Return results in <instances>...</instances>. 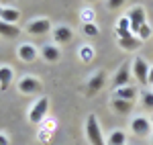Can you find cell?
Listing matches in <instances>:
<instances>
[{"instance_id": "obj_1", "label": "cell", "mask_w": 153, "mask_h": 145, "mask_svg": "<svg viewBox=\"0 0 153 145\" xmlns=\"http://www.w3.org/2000/svg\"><path fill=\"white\" fill-rule=\"evenodd\" d=\"M86 137L92 145H106L104 137H102V131H100V125H98V119L96 115H90L88 121H86Z\"/></svg>"}, {"instance_id": "obj_2", "label": "cell", "mask_w": 153, "mask_h": 145, "mask_svg": "<svg viewBox=\"0 0 153 145\" xmlns=\"http://www.w3.org/2000/svg\"><path fill=\"white\" fill-rule=\"evenodd\" d=\"M127 19H129V25H131V33L137 37V31L141 29V25L147 23V14H145V8L143 6H133L127 14Z\"/></svg>"}, {"instance_id": "obj_3", "label": "cell", "mask_w": 153, "mask_h": 145, "mask_svg": "<svg viewBox=\"0 0 153 145\" xmlns=\"http://www.w3.org/2000/svg\"><path fill=\"white\" fill-rule=\"evenodd\" d=\"M47 110H49V100L45 96H41L35 104H33V109L29 110V121L33 123V125H39V123L45 119Z\"/></svg>"}, {"instance_id": "obj_4", "label": "cell", "mask_w": 153, "mask_h": 145, "mask_svg": "<svg viewBox=\"0 0 153 145\" xmlns=\"http://www.w3.org/2000/svg\"><path fill=\"white\" fill-rule=\"evenodd\" d=\"M133 74H135V78H137V82L143 86H147V78H149V65H147V61L143 59V57H137V59H133Z\"/></svg>"}, {"instance_id": "obj_5", "label": "cell", "mask_w": 153, "mask_h": 145, "mask_svg": "<svg viewBox=\"0 0 153 145\" xmlns=\"http://www.w3.org/2000/svg\"><path fill=\"white\" fill-rule=\"evenodd\" d=\"M41 88H43L41 82L37 78H33V76H25L23 80L19 82V92L21 94H39Z\"/></svg>"}, {"instance_id": "obj_6", "label": "cell", "mask_w": 153, "mask_h": 145, "mask_svg": "<svg viewBox=\"0 0 153 145\" xmlns=\"http://www.w3.org/2000/svg\"><path fill=\"white\" fill-rule=\"evenodd\" d=\"M104 82H106V74L104 72H96L94 76L88 80V88H86L88 96H96V94L104 88Z\"/></svg>"}, {"instance_id": "obj_7", "label": "cell", "mask_w": 153, "mask_h": 145, "mask_svg": "<svg viewBox=\"0 0 153 145\" xmlns=\"http://www.w3.org/2000/svg\"><path fill=\"white\" fill-rule=\"evenodd\" d=\"M131 131L135 135H139V137H145V135L151 133V123L147 121L145 117H137V119L131 121Z\"/></svg>"}, {"instance_id": "obj_8", "label": "cell", "mask_w": 153, "mask_h": 145, "mask_svg": "<svg viewBox=\"0 0 153 145\" xmlns=\"http://www.w3.org/2000/svg\"><path fill=\"white\" fill-rule=\"evenodd\" d=\"M27 31L31 35H45L51 31V23H49V19H37V21L27 25Z\"/></svg>"}, {"instance_id": "obj_9", "label": "cell", "mask_w": 153, "mask_h": 145, "mask_svg": "<svg viewBox=\"0 0 153 145\" xmlns=\"http://www.w3.org/2000/svg\"><path fill=\"white\" fill-rule=\"evenodd\" d=\"M51 33H53V39H55L57 43H70L71 39H74V31H71L70 27H65V25L55 27Z\"/></svg>"}, {"instance_id": "obj_10", "label": "cell", "mask_w": 153, "mask_h": 145, "mask_svg": "<svg viewBox=\"0 0 153 145\" xmlns=\"http://www.w3.org/2000/svg\"><path fill=\"white\" fill-rule=\"evenodd\" d=\"M129 82H131L129 65H123V68L117 72L114 80H112V84H114V88H125V86H129Z\"/></svg>"}, {"instance_id": "obj_11", "label": "cell", "mask_w": 153, "mask_h": 145, "mask_svg": "<svg viewBox=\"0 0 153 145\" xmlns=\"http://www.w3.org/2000/svg\"><path fill=\"white\" fill-rule=\"evenodd\" d=\"M19 57L23 61H27V63H31L37 57V49L31 43H23V45H19Z\"/></svg>"}, {"instance_id": "obj_12", "label": "cell", "mask_w": 153, "mask_h": 145, "mask_svg": "<svg viewBox=\"0 0 153 145\" xmlns=\"http://www.w3.org/2000/svg\"><path fill=\"white\" fill-rule=\"evenodd\" d=\"M114 98H120V100H129V102H133V100L137 98V88H133V86L117 88V90H114Z\"/></svg>"}, {"instance_id": "obj_13", "label": "cell", "mask_w": 153, "mask_h": 145, "mask_svg": "<svg viewBox=\"0 0 153 145\" xmlns=\"http://www.w3.org/2000/svg\"><path fill=\"white\" fill-rule=\"evenodd\" d=\"M118 47L125 49V51H135V49L141 47V41H139V37L131 35V37H125V39H118Z\"/></svg>"}, {"instance_id": "obj_14", "label": "cell", "mask_w": 153, "mask_h": 145, "mask_svg": "<svg viewBox=\"0 0 153 145\" xmlns=\"http://www.w3.org/2000/svg\"><path fill=\"white\" fill-rule=\"evenodd\" d=\"M41 55L45 57V61L55 63V61L59 59V49L55 47V45H43V47H41Z\"/></svg>"}, {"instance_id": "obj_15", "label": "cell", "mask_w": 153, "mask_h": 145, "mask_svg": "<svg viewBox=\"0 0 153 145\" xmlns=\"http://www.w3.org/2000/svg\"><path fill=\"white\" fill-rule=\"evenodd\" d=\"M19 16H21V12L16 10V8H10V6L2 8V12H0V21H4V23H10V25L16 23V21H19Z\"/></svg>"}, {"instance_id": "obj_16", "label": "cell", "mask_w": 153, "mask_h": 145, "mask_svg": "<svg viewBox=\"0 0 153 145\" xmlns=\"http://www.w3.org/2000/svg\"><path fill=\"white\" fill-rule=\"evenodd\" d=\"M12 84V70L8 65H0V90H6Z\"/></svg>"}, {"instance_id": "obj_17", "label": "cell", "mask_w": 153, "mask_h": 145, "mask_svg": "<svg viewBox=\"0 0 153 145\" xmlns=\"http://www.w3.org/2000/svg\"><path fill=\"white\" fill-rule=\"evenodd\" d=\"M19 33H21V29H19L16 25H10V23L0 21V35H2V37H8V39H12V37H16Z\"/></svg>"}, {"instance_id": "obj_18", "label": "cell", "mask_w": 153, "mask_h": 145, "mask_svg": "<svg viewBox=\"0 0 153 145\" xmlns=\"http://www.w3.org/2000/svg\"><path fill=\"white\" fill-rule=\"evenodd\" d=\"M112 109L117 110L118 115H129L131 110H133V102H129V100H120V98H114V100H112Z\"/></svg>"}, {"instance_id": "obj_19", "label": "cell", "mask_w": 153, "mask_h": 145, "mask_svg": "<svg viewBox=\"0 0 153 145\" xmlns=\"http://www.w3.org/2000/svg\"><path fill=\"white\" fill-rule=\"evenodd\" d=\"M117 35L118 39H125V37H131L133 33H131V25H129V19L125 16V19H120L117 23Z\"/></svg>"}, {"instance_id": "obj_20", "label": "cell", "mask_w": 153, "mask_h": 145, "mask_svg": "<svg viewBox=\"0 0 153 145\" xmlns=\"http://www.w3.org/2000/svg\"><path fill=\"white\" fill-rule=\"evenodd\" d=\"M106 145H127V135L123 133V131H112V133L108 135Z\"/></svg>"}, {"instance_id": "obj_21", "label": "cell", "mask_w": 153, "mask_h": 145, "mask_svg": "<svg viewBox=\"0 0 153 145\" xmlns=\"http://www.w3.org/2000/svg\"><path fill=\"white\" fill-rule=\"evenodd\" d=\"M82 29H84V33H86L88 37H96V35H98V27H96L92 21H86Z\"/></svg>"}, {"instance_id": "obj_22", "label": "cell", "mask_w": 153, "mask_h": 145, "mask_svg": "<svg viewBox=\"0 0 153 145\" xmlns=\"http://www.w3.org/2000/svg\"><path fill=\"white\" fill-rule=\"evenodd\" d=\"M137 37H139V41H145V39H149V37H151V27H149V25L145 23V25H141V29H139V31H137Z\"/></svg>"}, {"instance_id": "obj_23", "label": "cell", "mask_w": 153, "mask_h": 145, "mask_svg": "<svg viewBox=\"0 0 153 145\" xmlns=\"http://www.w3.org/2000/svg\"><path fill=\"white\" fill-rule=\"evenodd\" d=\"M141 100H143V106H147V109L153 110V92H141Z\"/></svg>"}, {"instance_id": "obj_24", "label": "cell", "mask_w": 153, "mask_h": 145, "mask_svg": "<svg viewBox=\"0 0 153 145\" xmlns=\"http://www.w3.org/2000/svg\"><path fill=\"white\" fill-rule=\"evenodd\" d=\"M80 55H82V59L84 61H90L92 57H94V51L90 47H82V51H80Z\"/></svg>"}, {"instance_id": "obj_25", "label": "cell", "mask_w": 153, "mask_h": 145, "mask_svg": "<svg viewBox=\"0 0 153 145\" xmlns=\"http://www.w3.org/2000/svg\"><path fill=\"white\" fill-rule=\"evenodd\" d=\"M125 2H127V0H108V8H112V10H114V8H120Z\"/></svg>"}, {"instance_id": "obj_26", "label": "cell", "mask_w": 153, "mask_h": 145, "mask_svg": "<svg viewBox=\"0 0 153 145\" xmlns=\"http://www.w3.org/2000/svg\"><path fill=\"white\" fill-rule=\"evenodd\" d=\"M147 82H149V84L153 86V65L149 68V78H147Z\"/></svg>"}, {"instance_id": "obj_27", "label": "cell", "mask_w": 153, "mask_h": 145, "mask_svg": "<svg viewBox=\"0 0 153 145\" xmlns=\"http://www.w3.org/2000/svg\"><path fill=\"white\" fill-rule=\"evenodd\" d=\"M0 145H8V139L4 135H0Z\"/></svg>"}, {"instance_id": "obj_28", "label": "cell", "mask_w": 153, "mask_h": 145, "mask_svg": "<svg viewBox=\"0 0 153 145\" xmlns=\"http://www.w3.org/2000/svg\"><path fill=\"white\" fill-rule=\"evenodd\" d=\"M88 2H94V0H88Z\"/></svg>"}, {"instance_id": "obj_29", "label": "cell", "mask_w": 153, "mask_h": 145, "mask_svg": "<svg viewBox=\"0 0 153 145\" xmlns=\"http://www.w3.org/2000/svg\"><path fill=\"white\" fill-rule=\"evenodd\" d=\"M0 12H2V6H0Z\"/></svg>"}, {"instance_id": "obj_30", "label": "cell", "mask_w": 153, "mask_h": 145, "mask_svg": "<svg viewBox=\"0 0 153 145\" xmlns=\"http://www.w3.org/2000/svg\"><path fill=\"white\" fill-rule=\"evenodd\" d=\"M0 2H4V0H0Z\"/></svg>"}]
</instances>
